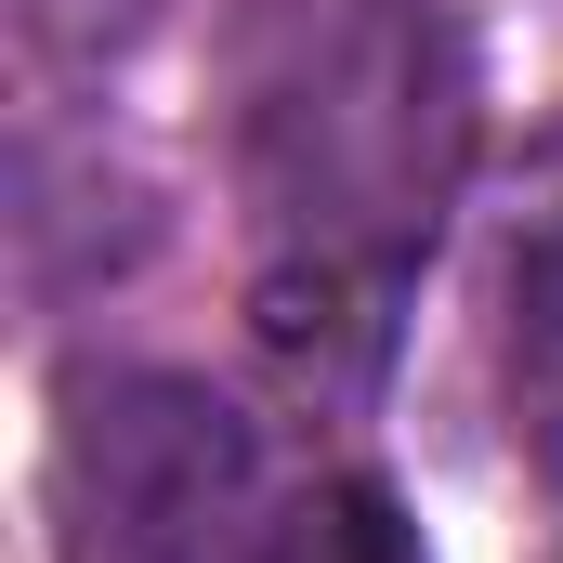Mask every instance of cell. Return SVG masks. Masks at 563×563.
I'll return each instance as SVG.
<instances>
[{
    "label": "cell",
    "mask_w": 563,
    "mask_h": 563,
    "mask_svg": "<svg viewBox=\"0 0 563 563\" xmlns=\"http://www.w3.org/2000/svg\"><path fill=\"white\" fill-rule=\"evenodd\" d=\"M223 132L263 250V354L314 394H354L394 354V301L472 170V40L432 0H263Z\"/></svg>",
    "instance_id": "obj_1"
},
{
    "label": "cell",
    "mask_w": 563,
    "mask_h": 563,
    "mask_svg": "<svg viewBox=\"0 0 563 563\" xmlns=\"http://www.w3.org/2000/svg\"><path fill=\"white\" fill-rule=\"evenodd\" d=\"M511 380L563 432V170H551V197L525 210V250H511Z\"/></svg>",
    "instance_id": "obj_4"
},
{
    "label": "cell",
    "mask_w": 563,
    "mask_h": 563,
    "mask_svg": "<svg viewBox=\"0 0 563 563\" xmlns=\"http://www.w3.org/2000/svg\"><path fill=\"white\" fill-rule=\"evenodd\" d=\"M276 563H432V551H420V525H407V498L380 472H328L314 498H288Z\"/></svg>",
    "instance_id": "obj_3"
},
{
    "label": "cell",
    "mask_w": 563,
    "mask_h": 563,
    "mask_svg": "<svg viewBox=\"0 0 563 563\" xmlns=\"http://www.w3.org/2000/svg\"><path fill=\"white\" fill-rule=\"evenodd\" d=\"M276 445L197 367H79L53 432L66 563H276Z\"/></svg>",
    "instance_id": "obj_2"
},
{
    "label": "cell",
    "mask_w": 563,
    "mask_h": 563,
    "mask_svg": "<svg viewBox=\"0 0 563 563\" xmlns=\"http://www.w3.org/2000/svg\"><path fill=\"white\" fill-rule=\"evenodd\" d=\"M157 13H170V0H13L26 53H53V66H106V53H132Z\"/></svg>",
    "instance_id": "obj_5"
}]
</instances>
